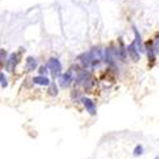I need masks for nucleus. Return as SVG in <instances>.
Returning a JSON list of instances; mask_svg holds the SVG:
<instances>
[{
    "instance_id": "obj_1",
    "label": "nucleus",
    "mask_w": 159,
    "mask_h": 159,
    "mask_svg": "<svg viewBox=\"0 0 159 159\" xmlns=\"http://www.w3.org/2000/svg\"><path fill=\"white\" fill-rule=\"evenodd\" d=\"M75 83L76 85H83V88L85 90H89L92 87H93V76L90 75V73L88 71H82V73H79L76 79H75Z\"/></svg>"
},
{
    "instance_id": "obj_2",
    "label": "nucleus",
    "mask_w": 159,
    "mask_h": 159,
    "mask_svg": "<svg viewBox=\"0 0 159 159\" xmlns=\"http://www.w3.org/2000/svg\"><path fill=\"white\" fill-rule=\"evenodd\" d=\"M47 69L50 70L51 73V76L54 79H57L60 78V75L62 74V66H61V62L59 61V59L56 57H51L47 62Z\"/></svg>"
},
{
    "instance_id": "obj_3",
    "label": "nucleus",
    "mask_w": 159,
    "mask_h": 159,
    "mask_svg": "<svg viewBox=\"0 0 159 159\" xmlns=\"http://www.w3.org/2000/svg\"><path fill=\"white\" fill-rule=\"evenodd\" d=\"M80 101H82V103H83V106H84L85 111H87L89 115H92V116H96V115H97V107H96L94 101H92V99L88 98V97H82Z\"/></svg>"
},
{
    "instance_id": "obj_4",
    "label": "nucleus",
    "mask_w": 159,
    "mask_h": 159,
    "mask_svg": "<svg viewBox=\"0 0 159 159\" xmlns=\"http://www.w3.org/2000/svg\"><path fill=\"white\" fill-rule=\"evenodd\" d=\"M73 80H74V78H73V71L71 70L65 71L59 78V83H60V87L61 88H68L73 83Z\"/></svg>"
},
{
    "instance_id": "obj_5",
    "label": "nucleus",
    "mask_w": 159,
    "mask_h": 159,
    "mask_svg": "<svg viewBox=\"0 0 159 159\" xmlns=\"http://www.w3.org/2000/svg\"><path fill=\"white\" fill-rule=\"evenodd\" d=\"M18 59H19L18 52H13V54L9 55V57L7 60V69H8V71H13L16 69V66H17V64L19 61Z\"/></svg>"
},
{
    "instance_id": "obj_6",
    "label": "nucleus",
    "mask_w": 159,
    "mask_h": 159,
    "mask_svg": "<svg viewBox=\"0 0 159 159\" xmlns=\"http://www.w3.org/2000/svg\"><path fill=\"white\" fill-rule=\"evenodd\" d=\"M126 52L130 55V57L132 59V61H139V60H140V52L138 51V48H136V46H135L134 42L130 43V45L126 47Z\"/></svg>"
},
{
    "instance_id": "obj_7",
    "label": "nucleus",
    "mask_w": 159,
    "mask_h": 159,
    "mask_svg": "<svg viewBox=\"0 0 159 159\" xmlns=\"http://www.w3.org/2000/svg\"><path fill=\"white\" fill-rule=\"evenodd\" d=\"M132 31H134V36H135L134 43H135V46H136L138 51L141 54V52H144V51H145V50H144V43H143L141 36H140V33H139V31H138V28H136V27H132Z\"/></svg>"
},
{
    "instance_id": "obj_8",
    "label": "nucleus",
    "mask_w": 159,
    "mask_h": 159,
    "mask_svg": "<svg viewBox=\"0 0 159 159\" xmlns=\"http://www.w3.org/2000/svg\"><path fill=\"white\" fill-rule=\"evenodd\" d=\"M33 83L34 84H37V85H41V87H47V85H50V79L46 76V75H37V76H34L33 79Z\"/></svg>"
},
{
    "instance_id": "obj_9",
    "label": "nucleus",
    "mask_w": 159,
    "mask_h": 159,
    "mask_svg": "<svg viewBox=\"0 0 159 159\" xmlns=\"http://www.w3.org/2000/svg\"><path fill=\"white\" fill-rule=\"evenodd\" d=\"M145 52H147V56H148V60L150 64H154L155 62V51H154V47H153V43L152 42H148L147 45V48H144Z\"/></svg>"
},
{
    "instance_id": "obj_10",
    "label": "nucleus",
    "mask_w": 159,
    "mask_h": 159,
    "mask_svg": "<svg viewBox=\"0 0 159 159\" xmlns=\"http://www.w3.org/2000/svg\"><path fill=\"white\" fill-rule=\"evenodd\" d=\"M37 66H38V62L33 56H28L25 59V68H27L28 71H34L37 69Z\"/></svg>"
},
{
    "instance_id": "obj_11",
    "label": "nucleus",
    "mask_w": 159,
    "mask_h": 159,
    "mask_svg": "<svg viewBox=\"0 0 159 159\" xmlns=\"http://www.w3.org/2000/svg\"><path fill=\"white\" fill-rule=\"evenodd\" d=\"M48 94L51 97H56L59 94V88H57V85H56L55 82H51L50 83V85H48Z\"/></svg>"
},
{
    "instance_id": "obj_12",
    "label": "nucleus",
    "mask_w": 159,
    "mask_h": 159,
    "mask_svg": "<svg viewBox=\"0 0 159 159\" xmlns=\"http://www.w3.org/2000/svg\"><path fill=\"white\" fill-rule=\"evenodd\" d=\"M144 153H145V149H144V147H143L141 144H138L136 147L134 148V150H132V155H134L135 158H139V157H141Z\"/></svg>"
},
{
    "instance_id": "obj_13",
    "label": "nucleus",
    "mask_w": 159,
    "mask_h": 159,
    "mask_svg": "<svg viewBox=\"0 0 159 159\" xmlns=\"http://www.w3.org/2000/svg\"><path fill=\"white\" fill-rule=\"evenodd\" d=\"M7 60H8V54L4 48L0 50V68H3V66L7 64Z\"/></svg>"
},
{
    "instance_id": "obj_14",
    "label": "nucleus",
    "mask_w": 159,
    "mask_h": 159,
    "mask_svg": "<svg viewBox=\"0 0 159 159\" xmlns=\"http://www.w3.org/2000/svg\"><path fill=\"white\" fill-rule=\"evenodd\" d=\"M117 54H118V56H120L121 60H125L126 59V47L122 45V41H120V48H118Z\"/></svg>"
},
{
    "instance_id": "obj_15",
    "label": "nucleus",
    "mask_w": 159,
    "mask_h": 159,
    "mask_svg": "<svg viewBox=\"0 0 159 159\" xmlns=\"http://www.w3.org/2000/svg\"><path fill=\"white\" fill-rule=\"evenodd\" d=\"M0 85H2L3 88H7L8 87V80H7V76L4 73L0 71Z\"/></svg>"
},
{
    "instance_id": "obj_16",
    "label": "nucleus",
    "mask_w": 159,
    "mask_h": 159,
    "mask_svg": "<svg viewBox=\"0 0 159 159\" xmlns=\"http://www.w3.org/2000/svg\"><path fill=\"white\" fill-rule=\"evenodd\" d=\"M38 71H39V75H45L47 73V66H41Z\"/></svg>"
},
{
    "instance_id": "obj_17",
    "label": "nucleus",
    "mask_w": 159,
    "mask_h": 159,
    "mask_svg": "<svg viewBox=\"0 0 159 159\" xmlns=\"http://www.w3.org/2000/svg\"><path fill=\"white\" fill-rule=\"evenodd\" d=\"M154 159H159V155H157V157H155V158H154Z\"/></svg>"
}]
</instances>
